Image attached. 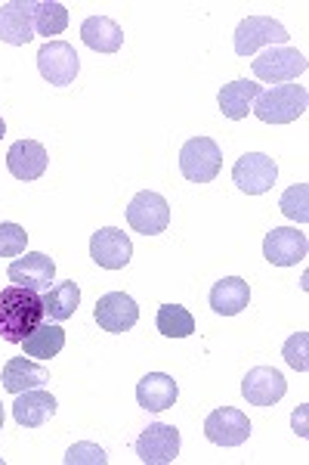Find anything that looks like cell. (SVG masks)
<instances>
[{
  "label": "cell",
  "instance_id": "cell-1",
  "mask_svg": "<svg viewBox=\"0 0 309 465\" xmlns=\"http://www.w3.org/2000/svg\"><path fill=\"white\" fill-rule=\"evenodd\" d=\"M43 322V304L37 292L6 286L0 292V339L22 344Z\"/></svg>",
  "mask_w": 309,
  "mask_h": 465
},
{
  "label": "cell",
  "instance_id": "cell-2",
  "mask_svg": "<svg viewBox=\"0 0 309 465\" xmlns=\"http://www.w3.org/2000/svg\"><path fill=\"white\" fill-rule=\"evenodd\" d=\"M309 109V90L304 84H275L263 90L254 103V115L263 124H291Z\"/></svg>",
  "mask_w": 309,
  "mask_h": 465
},
{
  "label": "cell",
  "instance_id": "cell-3",
  "mask_svg": "<svg viewBox=\"0 0 309 465\" xmlns=\"http://www.w3.org/2000/svg\"><path fill=\"white\" fill-rule=\"evenodd\" d=\"M223 168V153L210 137H192L179 149V171L189 183H210Z\"/></svg>",
  "mask_w": 309,
  "mask_h": 465
},
{
  "label": "cell",
  "instance_id": "cell-4",
  "mask_svg": "<svg viewBox=\"0 0 309 465\" xmlns=\"http://www.w3.org/2000/svg\"><path fill=\"white\" fill-rule=\"evenodd\" d=\"M254 78L266 84H288L306 72V56L297 47H269L251 63Z\"/></svg>",
  "mask_w": 309,
  "mask_h": 465
},
{
  "label": "cell",
  "instance_id": "cell-5",
  "mask_svg": "<svg viewBox=\"0 0 309 465\" xmlns=\"http://www.w3.org/2000/svg\"><path fill=\"white\" fill-rule=\"evenodd\" d=\"M37 72L53 87H69L74 84L81 72V56L74 54L72 44L65 41H47L37 50Z\"/></svg>",
  "mask_w": 309,
  "mask_h": 465
},
{
  "label": "cell",
  "instance_id": "cell-6",
  "mask_svg": "<svg viewBox=\"0 0 309 465\" xmlns=\"http://www.w3.org/2000/svg\"><path fill=\"white\" fill-rule=\"evenodd\" d=\"M288 41H291L288 28L269 16H247V19H241L236 28V54L247 59L257 54L260 47H266V44L269 47H273V44L285 47Z\"/></svg>",
  "mask_w": 309,
  "mask_h": 465
},
{
  "label": "cell",
  "instance_id": "cell-7",
  "mask_svg": "<svg viewBox=\"0 0 309 465\" xmlns=\"http://www.w3.org/2000/svg\"><path fill=\"white\" fill-rule=\"evenodd\" d=\"M127 223L142 236H161L170 223V205L161 193L142 190L133 196V202L127 205Z\"/></svg>",
  "mask_w": 309,
  "mask_h": 465
},
{
  "label": "cell",
  "instance_id": "cell-8",
  "mask_svg": "<svg viewBox=\"0 0 309 465\" xmlns=\"http://www.w3.org/2000/svg\"><path fill=\"white\" fill-rule=\"evenodd\" d=\"M232 180L247 196H263V193H269L275 186L278 164L266 153H245L232 168Z\"/></svg>",
  "mask_w": 309,
  "mask_h": 465
},
{
  "label": "cell",
  "instance_id": "cell-9",
  "mask_svg": "<svg viewBox=\"0 0 309 465\" xmlns=\"http://www.w3.org/2000/svg\"><path fill=\"white\" fill-rule=\"evenodd\" d=\"M309 254L306 232L297 227H273L263 239V258L275 267H297Z\"/></svg>",
  "mask_w": 309,
  "mask_h": 465
},
{
  "label": "cell",
  "instance_id": "cell-10",
  "mask_svg": "<svg viewBox=\"0 0 309 465\" xmlns=\"http://www.w3.org/2000/svg\"><path fill=\"white\" fill-rule=\"evenodd\" d=\"M90 258L102 270H124L133 258L130 236L118 227H100L90 236Z\"/></svg>",
  "mask_w": 309,
  "mask_h": 465
},
{
  "label": "cell",
  "instance_id": "cell-11",
  "mask_svg": "<svg viewBox=\"0 0 309 465\" xmlns=\"http://www.w3.org/2000/svg\"><path fill=\"white\" fill-rule=\"evenodd\" d=\"M93 320L100 322L102 332H111V335L130 332L140 322V307L127 292H109V295H102L100 302H96Z\"/></svg>",
  "mask_w": 309,
  "mask_h": 465
},
{
  "label": "cell",
  "instance_id": "cell-12",
  "mask_svg": "<svg viewBox=\"0 0 309 465\" xmlns=\"http://www.w3.org/2000/svg\"><path fill=\"white\" fill-rule=\"evenodd\" d=\"M137 456L146 465H170L179 456V431L173 425L152 422L137 438Z\"/></svg>",
  "mask_w": 309,
  "mask_h": 465
},
{
  "label": "cell",
  "instance_id": "cell-13",
  "mask_svg": "<svg viewBox=\"0 0 309 465\" xmlns=\"http://www.w3.org/2000/svg\"><path fill=\"white\" fill-rule=\"evenodd\" d=\"M6 276H10V282L19 289L47 292L53 276H56V261L43 252H25V258L19 254V258L6 267Z\"/></svg>",
  "mask_w": 309,
  "mask_h": 465
},
{
  "label": "cell",
  "instance_id": "cell-14",
  "mask_svg": "<svg viewBox=\"0 0 309 465\" xmlns=\"http://www.w3.org/2000/svg\"><path fill=\"white\" fill-rule=\"evenodd\" d=\"M288 394V381L273 366H254L245 379H241V397L251 407H275L282 397Z\"/></svg>",
  "mask_w": 309,
  "mask_h": 465
},
{
  "label": "cell",
  "instance_id": "cell-15",
  "mask_svg": "<svg viewBox=\"0 0 309 465\" xmlns=\"http://www.w3.org/2000/svg\"><path fill=\"white\" fill-rule=\"evenodd\" d=\"M205 438L217 447H241L251 438V422L236 407H220L205 419Z\"/></svg>",
  "mask_w": 309,
  "mask_h": 465
},
{
  "label": "cell",
  "instance_id": "cell-16",
  "mask_svg": "<svg viewBox=\"0 0 309 465\" xmlns=\"http://www.w3.org/2000/svg\"><path fill=\"white\" fill-rule=\"evenodd\" d=\"M0 41L10 47H25L34 41V4L32 0H10L0 6Z\"/></svg>",
  "mask_w": 309,
  "mask_h": 465
},
{
  "label": "cell",
  "instance_id": "cell-17",
  "mask_svg": "<svg viewBox=\"0 0 309 465\" xmlns=\"http://www.w3.org/2000/svg\"><path fill=\"white\" fill-rule=\"evenodd\" d=\"M59 403L56 397L43 388H32V391L16 394V403H13V419L22 425V429H41L43 422H50L56 416Z\"/></svg>",
  "mask_w": 309,
  "mask_h": 465
},
{
  "label": "cell",
  "instance_id": "cell-18",
  "mask_svg": "<svg viewBox=\"0 0 309 465\" xmlns=\"http://www.w3.org/2000/svg\"><path fill=\"white\" fill-rule=\"evenodd\" d=\"M47 149L37 140H16L6 153V168L16 180H37L47 171Z\"/></svg>",
  "mask_w": 309,
  "mask_h": 465
},
{
  "label": "cell",
  "instance_id": "cell-19",
  "mask_svg": "<svg viewBox=\"0 0 309 465\" xmlns=\"http://www.w3.org/2000/svg\"><path fill=\"white\" fill-rule=\"evenodd\" d=\"M0 381L10 394H22L32 391V388H43L50 381V370L28 357H13L4 363V372H0Z\"/></svg>",
  "mask_w": 309,
  "mask_h": 465
},
{
  "label": "cell",
  "instance_id": "cell-20",
  "mask_svg": "<svg viewBox=\"0 0 309 465\" xmlns=\"http://www.w3.org/2000/svg\"><path fill=\"white\" fill-rule=\"evenodd\" d=\"M179 397V388L168 372H149L137 381V401L142 410L149 412H164L177 403Z\"/></svg>",
  "mask_w": 309,
  "mask_h": 465
},
{
  "label": "cell",
  "instance_id": "cell-21",
  "mask_svg": "<svg viewBox=\"0 0 309 465\" xmlns=\"http://www.w3.org/2000/svg\"><path fill=\"white\" fill-rule=\"evenodd\" d=\"M247 304H251V286L241 276H223L210 289V311L220 313V317H236Z\"/></svg>",
  "mask_w": 309,
  "mask_h": 465
},
{
  "label": "cell",
  "instance_id": "cell-22",
  "mask_svg": "<svg viewBox=\"0 0 309 465\" xmlns=\"http://www.w3.org/2000/svg\"><path fill=\"white\" fill-rule=\"evenodd\" d=\"M260 94H263V87L257 81L238 78V81H232V84H223L217 103H220V112L229 118V122H241V118H247V112L254 109V103H257Z\"/></svg>",
  "mask_w": 309,
  "mask_h": 465
},
{
  "label": "cell",
  "instance_id": "cell-23",
  "mask_svg": "<svg viewBox=\"0 0 309 465\" xmlns=\"http://www.w3.org/2000/svg\"><path fill=\"white\" fill-rule=\"evenodd\" d=\"M81 41L87 44L96 54H118L121 44H124V32L115 19L109 16H90L81 25Z\"/></svg>",
  "mask_w": 309,
  "mask_h": 465
},
{
  "label": "cell",
  "instance_id": "cell-24",
  "mask_svg": "<svg viewBox=\"0 0 309 465\" xmlns=\"http://www.w3.org/2000/svg\"><path fill=\"white\" fill-rule=\"evenodd\" d=\"M41 304H43V317H50L53 322L72 320L74 311H78V304H81L78 282L65 280V282H56V286H50L47 292H43Z\"/></svg>",
  "mask_w": 309,
  "mask_h": 465
},
{
  "label": "cell",
  "instance_id": "cell-25",
  "mask_svg": "<svg viewBox=\"0 0 309 465\" xmlns=\"http://www.w3.org/2000/svg\"><path fill=\"white\" fill-rule=\"evenodd\" d=\"M22 348H25V357H34V360L59 357V354H63V348H65V329L59 326V322H53V320H43L41 326H37L34 332L22 341Z\"/></svg>",
  "mask_w": 309,
  "mask_h": 465
},
{
  "label": "cell",
  "instance_id": "cell-26",
  "mask_svg": "<svg viewBox=\"0 0 309 465\" xmlns=\"http://www.w3.org/2000/svg\"><path fill=\"white\" fill-rule=\"evenodd\" d=\"M155 326L164 339H189V335L195 332V317L179 304H161L158 307Z\"/></svg>",
  "mask_w": 309,
  "mask_h": 465
},
{
  "label": "cell",
  "instance_id": "cell-27",
  "mask_svg": "<svg viewBox=\"0 0 309 465\" xmlns=\"http://www.w3.org/2000/svg\"><path fill=\"white\" fill-rule=\"evenodd\" d=\"M65 28H69V6L56 4V0L34 4V35H43L50 41V37L63 35Z\"/></svg>",
  "mask_w": 309,
  "mask_h": 465
},
{
  "label": "cell",
  "instance_id": "cell-28",
  "mask_svg": "<svg viewBox=\"0 0 309 465\" xmlns=\"http://www.w3.org/2000/svg\"><path fill=\"white\" fill-rule=\"evenodd\" d=\"M278 208H282V214L288 217V221L304 227V223L309 221V186L306 183H294L291 190H285Z\"/></svg>",
  "mask_w": 309,
  "mask_h": 465
},
{
  "label": "cell",
  "instance_id": "cell-29",
  "mask_svg": "<svg viewBox=\"0 0 309 465\" xmlns=\"http://www.w3.org/2000/svg\"><path fill=\"white\" fill-rule=\"evenodd\" d=\"M25 245H28V232L13 221H4L0 223V258H19L25 254Z\"/></svg>",
  "mask_w": 309,
  "mask_h": 465
},
{
  "label": "cell",
  "instance_id": "cell-30",
  "mask_svg": "<svg viewBox=\"0 0 309 465\" xmlns=\"http://www.w3.org/2000/svg\"><path fill=\"white\" fill-rule=\"evenodd\" d=\"M306 348H309V335H306V332H294L291 339L285 341V348H282L285 363H288L291 370H297V372H306V370H309V354H306Z\"/></svg>",
  "mask_w": 309,
  "mask_h": 465
},
{
  "label": "cell",
  "instance_id": "cell-31",
  "mask_svg": "<svg viewBox=\"0 0 309 465\" xmlns=\"http://www.w3.org/2000/svg\"><path fill=\"white\" fill-rule=\"evenodd\" d=\"M63 462H65V465H105V462H109V456H105V450H102V447L81 440V444L69 447V453L63 456Z\"/></svg>",
  "mask_w": 309,
  "mask_h": 465
},
{
  "label": "cell",
  "instance_id": "cell-32",
  "mask_svg": "<svg viewBox=\"0 0 309 465\" xmlns=\"http://www.w3.org/2000/svg\"><path fill=\"white\" fill-rule=\"evenodd\" d=\"M294 431H297L300 434V438H306V403H304V407H300L297 412H294Z\"/></svg>",
  "mask_w": 309,
  "mask_h": 465
},
{
  "label": "cell",
  "instance_id": "cell-33",
  "mask_svg": "<svg viewBox=\"0 0 309 465\" xmlns=\"http://www.w3.org/2000/svg\"><path fill=\"white\" fill-rule=\"evenodd\" d=\"M6 137V124H4V118H0V140Z\"/></svg>",
  "mask_w": 309,
  "mask_h": 465
},
{
  "label": "cell",
  "instance_id": "cell-34",
  "mask_svg": "<svg viewBox=\"0 0 309 465\" xmlns=\"http://www.w3.org/2000/svg\"><path fill=\"white\" fill-rule=\"evenodd\" d=\"M0 429H4V401H0Z\"/></svg>",
  "mask_w": 309,
  "mask_h": 465
}]
</instances>
